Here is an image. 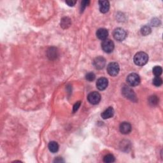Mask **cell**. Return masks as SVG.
<instances>
[{
	"label": "cell",
	"mask_w": 163,
	"mask_h": 163,
	"mask_svg": "<svg viewBox=\"0 0 163 163\" xmlns=\"http://www.w3.org/2000/svg\"><path fill=\"white\" fill-rule=\"evenodd\" d=\"M87 99L92 105H97L101 101V95L99 93L94 91L88 95Z\"/></svg>",
	"instance_id": "52a82bcc"
},
{
	"label": "cell",
	"mask_w": 163,
	"mask_h": 163,
	"mask_svg": "<svg viewBox=\"0 0 163 163\" xmlns=\"http://www.w3.org/2000/svg\"><path fill=\"white\" fill-rule=\"evenodd\" d=\"M127 82L131 87L137 86L140 83V78L138 74L131 73L127 77Z\"/></svg>",
	"instance_id": "7a4b0ae2"
},
{
	"label": "cell",
	"mask_w": 163,
	"mask_h": 163,
	"mask_svg": "<svg viewBox=\"0 0 163 163\" xmlns=\"http://www.w3.org/2000/svg\"><path fill=\"white\" fill-rule=\"evenodd\" d=\"M108 85V81L106 78H99L96 82L97 88L100 90H103L106 89Z\"/></svg>",
	"instance_id": "ba28073f"
},
{
	"label": "cell",
	"mask_w": 163,
	"mask_h": 163,
	"mask_svg": "<svg viewBox=\"0 0 163 163\" xmlns=\"http://www.w3.org/2000/svg\"><path fill=\"white\" fill-rule=\"evenodd\" d=\"M102 48L103 51H105L106 53L112 52L114 49L113 42L109 39H106L102 42Z\"/></svg>",
	"instance_id": "5b68a950"
},
{
	"label": "cell",
	"mask_w": 163,
	"mask_h": 163,
	"mask_svg": "<svg viewBox=\"0 0 163 163\" xmlns=\"http://www.w3.org/2000/svg\"><path fill=\"white\" fill-rule=\"evenodd\" d=\"M96 76L93 73H89L86 75V79L87 80L89 81V82H92L93 81L94 79H95Z\"/></svg>",
	"instance_id": "7402d4cb"
},
{
	"label": "cell",
	"mask_w": 163,
	"mask_h": 163,
	"mask_svg": "<svg viewBox=\"0 0 163 163\" xmlns=\"http://www.w3.org/2000/svg\"><path fill=\"white\" fill-rule=\"evenodd\" d=\"M54 48H50V50L48 52V55L50 59H53L54 57L55 58L57 57V51L54 50Z\"/></svg>",
	"instance_id": "44dd1931"
},
{
	"label": "cell",
	"mask_w": 163,
	"mask_h": 163,
	"mask_svg": "<svg viewBox=\"0 0 163 163\" xmlns=\"http://www.w3.org/2000/svg\"><path fill=\"white\" fill-rule=\"evenodd\" d=\"M158 103H159V99L157 96H153L149 98V103L152 106H155L156 105H157Z\"/></svg>",
	"instance_id": "ffe728a7"
},
{
	"label": "cell",
	"mask_w": 163,
	"mask_h": 163,
	"mask_svg": "<svg viewBox=\"0 0 163 163\" xmlns=\"http://www.w3.org/2000/svg\"><path fill=\"white\" fill-rule=\"evenodd\" d=\"M162 68L161 66H156L153 69V73L154 74V75L155 77H159L162 74Z\"/></svg>",
	"instance_id": "ac0fdd59"
},
{
	"label": "cell",
	"mask_w": 163,
	"mask_h": 163,
	"mask_svg": "<svg viewBox=\"0 0 163 163\" xmlns=\"http://www.w3.org/2000/svg\"><path fill=\"white\" fill-rule=\"evenodd\" d=\"M59 146L58 143L55 142H50L48 144V149L52 153L57 152L59 151Z\"/></svg>",
	"instance_id": "5bb4252c"
},
{
	"label": "cell",
	"mask_w": 163,
	"mask_h": 163,
	"mask_svg": "<svg viewBox=\"0 0 163 163\" xmlns=\"http://www.w3.org/2000/svg\"><path fill=\"white\" fill-rule=\"evenodd\" d=\"M113 114L114 110L112 107L110 106L102 113V117L104 119H108L111 118V117H112L113 116Z\"/></svg>",
	"instance_id": "4fadbf2b"
},
{
	"label": "cell",
	"mask_w": 163,
	"mask_h": 163,
	"mask_svg": "<svg viewBox=\"0 0 163 163\" xmlns=\"http://www.w3.org/2000/svg\"><path fill=\"white\" fill-rule=\"evenodd\" d=\"M122 93L127 98L132 100L133 102H136V95L131 88L128 86H124L122 89Z\"/></svg>",
	"instance_id": "277c9868"
},
{
	"label": "cell",
	"mask_w": 163,
	"mask_h": 163,
	"mask_svg": "<svg viewBox=\"0 0 163 163\" xmlns=\"http://www.w3.org/2000/svg\"><path fill=\"white\" fill-rule=\"evenodd\" d=\"M151 24L153 26H158L160 24V21L157 19H152Z\"/></svg>",
	"instance_id": "cb8c5ba5"
},
{
	"label": "cell",
	"mask_w": 163,
	"mask_h": 163,
	"mask_svg": "<svg viewBox=\"0 0 163 163\" xmlns=\"http://www.w3.org/2000/svg\"><path fill=\"white\" fill-rule=\"evenodd\" d=\"M115 161V157L112 154H108L105 155L103 158V161L106 163H110V162H113Z\"/></svg>",
	"instance_id": "e0dca14e"
},
{
	"label": "cell",
	"mask_w": 163,
	"mask_h": 163,
	"mask_svg": "<svg viewBox=\"0 0 163 163\" xmlns=\"http://www.w3.org/2000/svg\"><path fill=\"white\" fill-rule=\"evenodd\" d=\"M77 3L76 1H66V3L70 6H73L75 5V3Z\"/></svg>",
	"instance_id": "484cf974"
},
{
	"label": "cell",
	"mask_w": 163,
	"mask_h": 163,
	"mask_svg": "<svg viewBox=\"0 0 163 163\" xmlns=\"http://www.w3.org/2000/svg\"><path fill=\"white\" fill-rule=\"evenodd\" d=\"M148 61V55L143 52H140L137 53L134 57L135 63L140 66H144L147 63Z\"/></svg>",
	"instance_id": "6da1fadb"
},
{
	"label": "cell",
	"mask_w": 163,
	"mask_h": 163,
	"mask_svg": "<svg viewBox=\"0 0 163 163\" xmlns=\"http://www.w3.org/2000/svg\"><path fill=\"white\" fill-rule=\"evenodd\" d=\"M152 29L148 26H145L141 29V33L143 36H147L151 32Z\"/></svg>",
	"instance_id": "2e32d148"
},
{
	"label": "cell",
	"mask_w": 163,
	"mask_h": 163,
	"mask_svg": "<svg viewBox=\"0 0 163 163\" xmlns=\"http://www.w3.org/2000/svg\"><path fill=\"white\" fill-rule=\"evenodd\" d=\"M120 131L124 135H128L131 131V126L129 123L127 122H124L120 125Z\"/></svg>",
	"instance_id": "30bf717a"
},
{
	"label": "cell",
	"mask_w": 163,
	"mask_h": 163,
	"mask_svg": "<svg viewBox=\"0 0 163 163\" xmlns=\"http://www.w3.org/2000/svg\"><path fill=\"white\" fill-rule=\"evenodd\" d=\"M97 37L102 40H105L108 36V31L105 28H100L96 32Z\"/></svg>",
	"instance_id": "8fae6325"
},
{
	"label": "cell",
	"mask_w": 163,
	"mask_h": 163,
	"mask_svg": "<svg viewBox=\"0 0 163 163\" xmlns=\"http://www.w3.org/2000/svg\"><path fill=\"white\" fill-rule=\"evenodd\" d=\"M119 65L117 63H110L107 66V71L110 76H117L119 73Z\"/></svg>",
	"instance_id": "3957f363"
},
{
	"label": "cell",
	"mask_w": 163,
	"mask_h": 163,
	"mask_svg": "<svg viewBox=\"0 0 163 163\" xmlns=\"http://www.w3.org/2000/svg\"><path fill=\"white\" fill-rule=\"evenodd\" d=\"M71 24V20L68 17H64L63 19H62L61 25V27H63V28L66 29L68 28Z\"/></svg>",
	"instance_id": "9a60e30c"
},
{
	"label": "cell",
	"mask_w": 163,
	"mask_h": 163,
	"mask_svg": "<svg viewBox=\"0 0 163 163\" xmlns=\"http://www.w3.org/2000/svg\"><path fill=\"white\" fill-rule=\"evenodd\" d=\"M99 10L103 14L108 12L110 9V3L108 1H99Z\"/></svg>",
	"instance_id": "7c38bea8"
},
{
	"label": "cell",
	"mask_w": 163,
	"mask_h": 163,
	"mask_svg": "<svg viewBox=\"0 0 163 163\" xmlns=\"http://www.w3.org/2000/svg\"><path fill=\"white\" fill-rule=\"evenodd\" d=\"M153 84L155 86L159 87L161 86L162 84V80L160 77H156L154 78V79L153 80Z\"/></svg>",
	"instance_id": "d6986e66"
},
{
	"label": "cell",
	"mask_w": 163,
	"mask_h": 163,
	"mask_svg": "<svg viewBox=\"0 0 163 163\" xmlns=\"http://www.w3.org/2000/svg\"><path fill=\"white\" fill-rule=\"evenodd\" d=\"M94 66L97 70H102L105 66L106 61L103 57H97L94 60Z\"/></svg>",
	"instance_id": "9c48e42d"
},
{
	"label": "cell",
	"mask_w": 163,
	"mask_h": 163,
	"mask_svg": "<svg viewBox=\"0 0 163 163\" xmlns=\"http://www.w3.org/2000/svg\"><path fill=\"white\" fill-rule=\"evenodd\" d=\"M89 3H90L89 1H82V3H81V11L83 12L84 10L86 8V7L87 5H89Z\"/></svg>",
	"instance_id": "603a6c76"
},
{
	"label": "cell",
	"mask_w": 163,
	"mask_h": 163,
	"mask_svg": "<svg viewBox=\"0 0 163 163\" xmlns=\"http://www.w3.org/2000/svg\"><path fill=\"white\" fill-rule=\"evenodd\" d=\"M127 33L124 29L122 28H117L113 31V37L116 40L122 41L126 38Z\"/></svg>",
	"instance_id": "8992f818"
},
{
	"label": "cell",
	"mask_w": 163,
	"mask_h": 163,
	"mask_svg": "<svg viewBox=\"0 0 163 163\" xmlns=\"http://www.w3.org/2000/svg\"><path fill=\"white\" fill-rule=\"evenodd\" d=\"M80 105H81L80 102H78L75 104V105L73 106V112H77L78 110H79V107L80 106Z\"/></svg>",
	"instance_id": "d4e9b609"
}]
</instances>
